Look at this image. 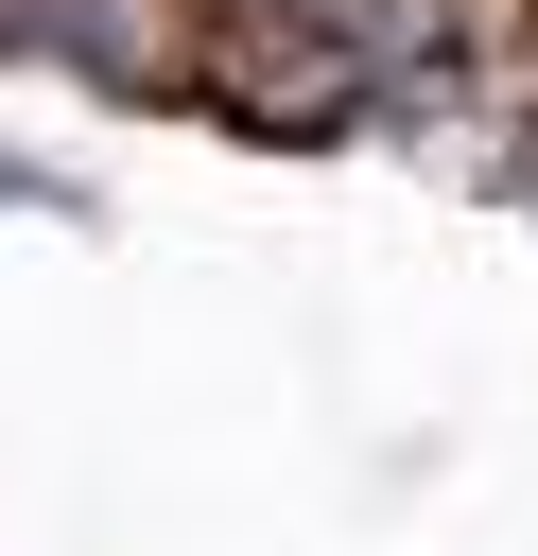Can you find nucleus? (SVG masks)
<instances>
[{"mask_svg":"<svg viewBox=\"0 0 538 556\" xmlns=\"http://www.w3.org/2000/svg\"><path fill=\"white\" fill-rule=\"evenodd\" d=\"M0 208H52V226H87L104 191H87V174H52V156H0Z\"/></svg>","mask_w":538,"mask_h":556,"instance_id":"1","label":"nucleus"}]
</instances>
